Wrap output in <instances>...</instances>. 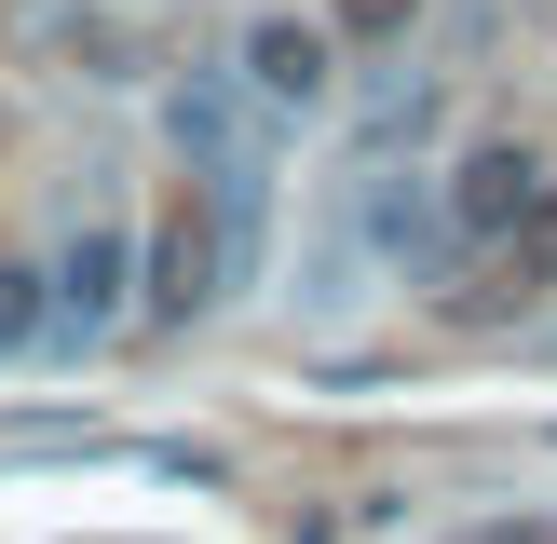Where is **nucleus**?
Listing matches in <instances>:
<instances>
[{"label": "nucleus", "instance_id": "1", "mask_svg": "<svg viewBox=\"0 0 557 544\" xmlns=\"http://www.w3.org/2000/svg\"><path fill=\"white\" fill-rule=\"evenodd\" d=\"M14 27L54 54V69H82V82H150L163 54L190 41V14H177V0H27Z\"/></svg>", "mask_w": 557, "mask_h": 544}, {"label": "nucleus", "instance_id": "2", "mask_svg": "<svg viewBox=\"0 0 557 544\" xmlns=\"http://www.w3.org/2000/svg\"><path fill=\"white\" fill-rule=\"evenodd\" d=\"M245 245H259V232H232V205H218V190H177V205L150 218V245H136V313H150V326H190L218 286H232Z\"/></svg>", "mask_w": 557, "mask_h": 544}, {"label": "nucleus", "instance_id": "3", "mask_svg": "<svg viewBox=\"0 0 557 544\" xmlns=\"http://www.w3.org/2000/svg\"><path fill=\"white\" fill-rule=\"evenodd\" d=\"M544 177H557V163L531 150V136H490V150H462V163H449V232H462V245H504L517 218L544 205Z\"/></svg>", "mask_w": 557, "mask_h": 544}, {"label": "nucleus", "instance_id": "4", "mask_svg": "<svg viewBox=\"0 0 557 544\" xmlns=\"http://www.w3.org/2000/svg\"><path fill=\"white\" fill-rule=\"evenodd\" d=\"M41 299H54V341H96V326L136 299V245L109 232V218H96V232H69V259L41 272Z\"/></svg>", "mask_w": 557, "mask_h": 544}, {"label": "nucleus", "instance_id": "5", "mask_svg": "<svg viewBox=\"0 0 557 544\" xmlns=\"http://www.w3.org/2000/svg\"><path fill=\"white\" fill-rule=\"evenodd\" d=\"M245 82H259V109H313L326 96V27H299V14L245 27Z\"/></svg>", "mask_w": 557, "mask_h": 544}, {"label": "nucleus", "instance_id": "6", "mask_svg": "<svg viewBox=\"0 0 557 544\" xmlns=\"http://www.w3.org/2000/svg\"><path fill=\"white\" fill-rule=\"evenodd\" d=\"M490 259H504V299H544V286H557V177H544V205L517 218Z\"/></svg>", "mask_w": 557, "mask_h": 544}, {"label": "nucleus", "instance_id": "7", "mask_svg": "<svg viewBox=\"0 0 557 544\" xmlns=\"http://www.w3.org/2000/svg\"><path fill=\"white\" fill-rule=\"evenodd\" d=\"M54 341V299H41V259H0V354Z\"/></svg>", "mask_w": 557, "mask_h": 544}, {"label": "nucleus", "instance_id": "8", "mask_svg": "<svg viewBox=\"0 0 557 544\" xmlns=\"http://www.w3.org/2000/svg\"><path fill=\"white\" fill-rule=\"evenodd\" d=\"M408 14H422V0H341V27H354V41H395Z\"/></svg>", "mask_w": 557, "mask_h": 544}, {"label": "nucleus", "instance_id": "9", "mask_svg": "<svg viewBox=\"0 0 557 544\" xmlns=\"http://www.w3.org/2000/svg\"><path fill=\"white\" fill-rule=\"evenodd\" d=\"M476 544H557V531H476Z\"/></svg>", "mask_w": 557, "mask_h": 544}, {"label": "nucleus", "instance_id": "10", "mask_svg": "<svg viewBox=\"0 0 557 544\" xmlns=\"http://www.w3.org/2000/svg\"><path fill=\"white\" fill-rule=\"evenodd\" d=\"M531 14H544V27H557V0H531Z\"/></svg>", "mask_w": 557, "mask_h": 544}]
</instances>
